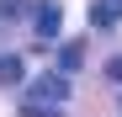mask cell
<instances>
[{"label":"cell","instance_id":"6da1fadb","mask_svg":"<svg viewBox=\"0 0 122 117\" xmlns=\"http://www.w3.org/2000/svg\"><path fill=\"white\" fill-rule=\"evenodd\" d=\"M69 106V74H37L32 90H27V101H21V117H64Z\"/></svg>","mask_w":122,"mask_h":117},{"label":"cell","instance_id":"7a4b0ae2","mask_svg":"<svg viewBox=\"0 0 122 117\" xmlns=\"http://www.w3.org/2000/svg\"><path fill=\"white\" fill-rule=\"evenodd\" d=\"M58 27H64V5L58 0H37L32 5V32L37 37H58Z\"/></svg>","mask_w":122,"mask_h":117},{"label":"cell","instance_id":"277c9868","mask_svg":"<svg viewBox=\"0 0 122 117\" xmlns=\"http://www.w3.org/2000/svg\"><path fill=\"white\" fill-rule=\"evenodd\" d=\"M80 64H85V48H80V43H64V48H58V74H74Z\"/></svg>","mask_w":122,"mask_h":117},{"label":"cell","instance_id":"3957f363","mask_svg":"<svg viewBox=\"0 0 122 117\" xmlns=\"http://www.w3.org/2000/svg\"><path fill=\"white\" fill-rule=\"evenodd\" d=\"M122 21V0H101V5H90V27H117Z\"/></svg>","mask_w":122,"mask_h":117},{"label":"cell","instance_id":"8992f818","mask_svg":"<svg viewBox=\"0 0 122 117\" xmlns=\"http://www.w3.org/2000/svg\"><path fill=\"white\" fill-rule=\"evenodd\" d=\"M21 58H16V53H0V85H16V80H21Z\"/></svg>","mask_w":122,"mask_h":117},{"label":"cell","instance_id":"5b68a950","mask_svg":"<svg viewBox=\"0 0 122 117\" xmlns=\"http://www.w3.org/2000/svg\"><path fill=\"white\" fill-rule=\"evenodd\" d=\"M21 16H32V5H27V0H0V32H5L11 21H21Z\"/></svg>","mask_w":122,"mask_h":117},{"label":"cell","instance_id":"52a82bcc","mask_svg":"<svg viewBox=\"0 0 122 117\" xmlns=\"http://www.w3.org/2000/svg\"><path fill=\"white\" fill-rule=\"evenodd\" d=\"M106 80H112V85L122 80V58H112V64H106Z\"/></svg>","mask_w":122,"mask_h":117}]
</instances>
